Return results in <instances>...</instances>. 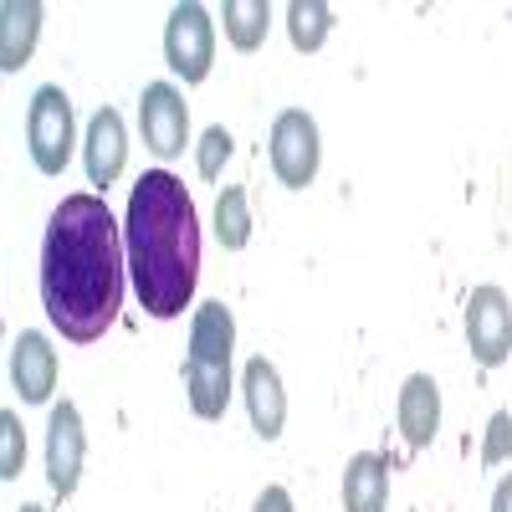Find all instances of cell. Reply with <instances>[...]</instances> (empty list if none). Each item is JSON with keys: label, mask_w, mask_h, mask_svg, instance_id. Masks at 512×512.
I'll return each mask as SVG.
<instances>
[{"label": "cell", "mask_w": 512, "mask_h": 512, "mask_svg": "<svg viewBox=\"0 0 512 512\" xmlns=\"http://www.w3.org/2000/svg\"><path fill=\"white\" fill-rule=\"evenodd\" d=\"M123 241L103 195H67L41 236V308L72 344H98L123 308Z\"/></svg>", "instance_id": "1"}, {"label": "cell", "mask_w": 512, "mask_h": 512, "mask_svg": "<svg viewBox=\"0 0 512 512\" xmlns=\"http://www.w3.org/2000/svg\"><path fill=\"white\" fill-rule=\"evenodd\" d=\"M82 164H88V185L108 190L123 164H128V134H123V118L113 108H98L88 123V144H82Z\"/></svg>", "instance_id": "10"}, {"label": "cell", "mask_w": 512, "mask_h": 512, "mask_svg": "<svg viewBox=\"0 0 512 512\" xmlns=\"http://www.w3.org/2000/svg\"><path fill=\"white\" fill-rule=\"evenodd\" d=\"M36 36H41V6L36 0H6L0 6V67L21 72L31 62Z\"/></svg>", "instance_id": "13"}, {"label": "cell", "mask_w": 512, "mask_h": 512, "mask_svg": "<svg viewBox=\"0 0 512 512\" xmlns=\"http://www.w3.org/2000/svg\"><path fill=\"white\" fill-rule=\"evenodd\" d=\"M216 241L226 246V251H241L246 241H251V210H246V190H226L221 200H216Z\"/></svg>", "instance_id": "19"}, {"label": "cell", "mask_w": 512, "mask_h": 512, "mask_svg": "<svg viewBox=\"0 0 512 512\" xmlns=\"http://www.w3.org/2000/svg\"><path fill=\"white\" fill-rule=\"evenodd\" d=\"M139 123H144V144L159 159H175L190 144V108L180 98L175 82H149L139 98Z\"/></svg>", "instance_id": "7"}, {"label": "cell", "mask_w": 512, "mask_h": 512, "mask_svg": "<svg viewBox=\"0 0 512 512\" xmlns=\"http://www.w3.org/2000/svg\"><path fill=\"white\" fill-rule=\"evenodd\" d=\"M400 431L410 446H431L441 431V384L431 374H410L400 390Z\"/></svg>", "instance_id": "12"}, {"label": "cell", "mask_w": 512, "mask_h": 512, "mask_svg": "<svg viewBox=\"0 0 512 512\" xmlns=\"http://www.w3.org/2000/svg\"><path fill=\"white\" fill-rule=\"evenodd\" d=\"M128 277L149 318L169 323L190 308L195 282H200V221L195 200L169 169H149L128 195Z\"/></svg>", "instance_id": "2"}, {"label": "cell", "mask_w": 512, "mask_h": 512, "mask_svg": "<svg viewBox=\"0 0 512 512\" xmlns=\"http://www.w3.org/2000/svg\"><path fill=\"white\" fill-rule=\"evenodd\" d=\"M512 456V410H497L487 425V446H482V466H502Z\"/></svg>", "instance_id": "22"}, {"label": "cell", "mask_w": 512, "mask_h": 512, "mask_svg": "<svg viewBox=\"0 0 512 512\" xmlns=\"http://www.w3.org/2000/svg\"><path fill=\"white\" fill-rule=\"evenodd\" d=\"M82 456H88V431H82L77 405L62 400V405L52 410V425H47V482H52L57 497H72V492H77Z\"/></svg>", "instance_id": "8"}, {"label": "cell", "mask_w": 512, "mask_h": 512, "mask_svg": "<svg viewBox=\"0 0 512 512\" xmlns=\"http://www.w3.org/2000/svg\"><path fill=\"white\" fill-rule=\"evenodd\" d=\"M267 21H272V6L267 0H226V36L236 52H256L267 41Z\"/></svg>", "instance_id": "17"}, {"label": "cell", "mask_w": 512, "mask_h": 512, "mask_svg": "<svg viewBox=\"0 0 512 512\" xmlns=\"http://www.w3.org/2000/svg\"><path fill=\"white\" fill-rule=\"evenodd\" d=\"M11 384L26 405H47L57 390V349L41 333H21L11 344Z\"/></svg>", "instance_id": "11"}, {"label": "cell", "mask_w": 512, "mask_h": 512, "mask_svg": "<svg viewBox=\"0 0 512 512\" xmlns=\"http://www.w3.org/2000/svg\"><path fill=\"white\" fill-rule=\"evenodd\" d=\"M256 512H292V497H287V487H267L262 497H256Z\"/></svg>", "instance_id": "23"}, {"label": "cell", "mask_w": 512, "mask_h": 512, "mask_svg": "<svg viewBox=\"0 0 512 512\" xmlns=\"http://www.w3.org/2000/svg\"><path fill=\"white\" fill-rule=\"evenodd\" d=\"M21 461H26L21 415H16V410H0V477L16 482V477H21Z\"/></svg>", "instance_id": "20"}, {"label": "cell", "mask_w": 512, "mask_h": 512, "mask_svg": "<svg viewBox=\"0 0 512 512\" xmlns=\"http://www.w3.org/2000/svg\"><path fill=\"white\" fill-rule=\"evenodd\" d=\"M466 344H472V359L482 369H497L507 364L512 354V303L502 287H472L466 297Z\"/></svg>", "instance_id": "6"}, {"label": "cell", "mask_w": 512, "mask_h": 512, "mask_svg": "<svg viewBox=\"0 0 512 512\" xmlns=\"http://www.w3.org/2000/svg\"><path fill=\"white\" fill-rule=\"evenodd\" d=\"M26 139H31V159L41 175H62L72 159V103L62 88H36L31 113H26Z\"/></svg>", "instance_id": "4"}, {"label": "cell", "mask_w": 512, "mask_h": 512, "mask_svg": "<svg viewBox=\"0 0 512 512\" xmlns=\"http://www.w3.org/2000/svg\"><path fill=\"white\" fill-rule=\"evenodd\" d=\"M390 502V466L374 451H359L344 472V512H384Z\"/></svg>", "instance_id": "15"}, {"label": "cell", "mask_w": 512, "mask_h": 512, "mask_svg": "<svg viewBox=\"0 0 512 512\" xmlns=\"http://www.w3.org/2000/svg\"><path fill=\"white\" fill-rule=\"evenodd\" d=\"M241 390H246V410H251V431L262 441L282 436V420H287V395H282V374L272 359H251L241 374Z\"/></svg>", "instance_id": "9"}, {"label": "cell", "mask_w": 512, "mask_h": 512, "mask_svg": "<svg viewBox=\"0 0 512 512\" xmlns=\"http://www.w3.org/2000/svg\"><path fill=\"white\" fill-rule=\"evenodd\" d=\"M492 512H512V477L497 482V492H492Z\"/></svg>", "instance_id": "24"}, {"label": "cell", "mask_w": 512, "mask_h": 512, "mask_svg": "<svg viewBox=\"0 0 512 512\" xmlns=\"http://www.w3.org/2000/svg\"><path fill=\"white\" fill-rule=\"evenodd\" d=\"M231 149H236V139L226 134L221 123H216V128H205V139H200V175H205V180H216V175H221V164L231 159Z\"/></svg>", "instance_id": "21"}, {"label": "cell", "mask_w": 512, "mask_h": 512, "mask_svg": "<svg viewBox=\"0 0 512 512\" xmlns=\"http://www.w3.org/2000/svg\"><path fill=\"white\" fill-rule=\"evenodd\" d=\"M164 62L175 77H185L190 88L210 77V62H216V26H210L205 6H175L164 26Z\"/></svg>", "instance_id": "3"}, {"label": "cell", "mask_w": 512, "mask_h": 512, "mask_svg": "<svg viewBox=\"0 0 512 512\" xmlns=\"http://www.w3.org/2000/svg\"><path fill=\"white\" fill-rule=\"evenodd\" d=\"M21 512H47V507H21Z\"/></svg>", "instance_id": "25"}, {"label": "cell", "mask_w": 512, "mask_h": 512, "mask_svg": "<svg viewBox=\"0 0 512 512\" xmlns=\"http://www.w3.org/2000/svg\"><path fill=\"white\" fill-rule=\"evenodd\" d=\"M318 159H323L318 123L303 108L277 113V123H272V169H277V180L287 190H308L313 175H318Z\"/></svg>", "instance_id": "5"}, {"label": "cell", "mask_w": 512, "mask_h": 512, "mask_svg": "<svg viewBox=\"0 0 512 512\" xmlns=\"http://www.w3.org/2000/svg\"><path fill=\"white\" fill-rule=\"evenodd\" d=\"M236 349V318L226 303H200L195 323H190V354L185 359H205V364H231Z\"/></svg>", "instance_id": "14"}, {"label": "cell", "mask_w": 512, "mask_h": 512, "mask_svg": "<svg viewBox=\"0 0 512 512\" xmlns=\"http://www.w3.org/2000/svg\"><path fill=\"white\" fill-rule=\"evenodd\" d=\"M185 395H190V410L200 420H221L231 405V364L185 359Z\"/></svg>", "instance_id": "16"}, {"label": "cell", "mask_w": 512, "mask_h": 512, "mask_svg": "<svg viewBox=\"0 0 512 512\" xmlns=\"http://www.w3.org/2000/svg\"><path fill=\"white\" fill-rule=\"evenodd\" d=\"M328 31H333V11L323 0H292L287 6V36L297 52H318L328 41Z\"/></svg>", "instance_id": "18"}]
</instances>
